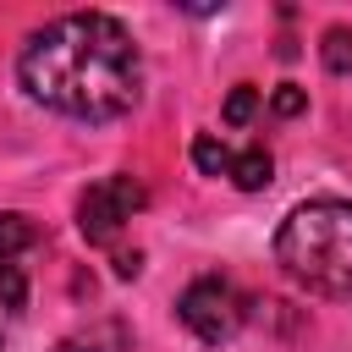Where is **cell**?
<instances>
[{
  "mask_svg": "<svg viewBox=\"0 0 352 352\" xmlns=\"http://www.w3.org/2000/svg\"><path fill=\"white\" fill-rule=\"evenodd\" d=\"M22 88L77 121H116L143 94V60L132 33L104 11H72L38 28L16 60Z\"/></svg>",
  "mask_w": 352,
  "mask_h": 352,
  "instance_id": "6da1fadb",
  "label": "cell"
},
{
  "mask_svg": "<svg viewBox=\"0 0 352 352\" xmlns=\"http://www.w3.org/2000/svg\"><path fill=\"white\" fill-rule=\"evenodd\" d=\"M275 258L302 292L352 297V204L314 198L292 209L286 226L275 231Z\"/></svg>",
  "mask_w": 352,
  "mask_h": 352,
  "instance_id": "7a4b0ae2",
  "label": "cell"
},
{
  "mask_svg": "<svg viewBox=\"0 0 352 352\" xmlns=\"http://www.w3.org/2000/svg\"><path fill=\"white\" fill-rule=\"evenodd\" d=\"M176 314H182V324H187L204 346H220V341H231V336L248 324V297H242L226 275H198V280L182 292Z\"/></svg>",
  "mask_w": 352,
  "mask_h": 352,
  "instance_id": "3957f363",
  "label": "cell"
},
{
  "mask_svg": "<svg viewBox=\"0 0 352 352\" xmlns=\"http://www.w3.org/2000/svg\"><path fill=\"white\" fill-rule=\"evenodd\" d=\"M143 204H148L143 182H132V176H104V182H94V187L77 198V231H82L88 242H116Z\"/></svg>",
  "mask_w": 352,
  "mask_h": 352,
  "instance_id": "277c9868",
  "label": "cell"
},
{
  "mask_svg": "<svg viewBox=\"0 0 352 352\" xmlns=\"http://www.w3.org/2000/svg\"><path fill=\"white\" fill-rule=\"evenodd\" d=\"M270 170H275V160H270V148L264 143H248V148H231V182L242 187V192H258V187H270Z\"/></svg>",
  "mask_w": 352,
  "mask_h": 352,
  "instance_id": "5b68a950",
  "label": "cell"
},
{
  "mask_svg": "<svg viewBox=\"0 0 352 352\" xmlns=\"http://www.w3.org/2000/svg\"><path fill=\"white\" fill-rule=\"evenodd\" d=\"M38 242V226L28 214H0V264H16V253H28Z\"/></svg>",
  "mask_w": 352,
  "mask_h": 352,
  "instance_id": "8992f818",
  "label": "cell"
},
{
  "mask_svg": "<svg viewBox=\"0 0 352 352\" xmlns=\"http://www.w3.org/2000/svg\"><path fill=\"white\" fill-rule=\"evenodd\" d=\"M192 165H198L204 176H226V170H231V148H226L214 132H198V138H192Z\"/></svg>",
  "mask_w": 352,
  "mask_h": 352,
  "instance_id": "52a82bcc",
  "label": "cell"
},
{
  "mask_svg": "<svg viewBox=\"0 0 352 352\" xmlns=\"http://www.w3.org/2000/svg\"><path fill=\"white\" fill-rule=\"evenodd\" d=\"M319 60H324L336 77H346V72H352V28H330L324 44H319Z\"/></svg>",
  "mask_w": 352,
  "mask_h": 352,
  "instance_id": "ba28073f",
  "label": "cell"
},
{
  "mask_svg": "<svg viewBox=\"0 0 352 352\" xmlns=\"http://www.w3.org/2000/svg\"><path fill=\"white\" fill-rule=\"evenodd\" d=\"M0 308L6 314L28 308V275H22V264H0Z\"/></svg>",
  "mask_w": 352,
  "mask_h": 352,
  "instance_id": "9c48e42d",
  "label": "cell"
},
{
  "mask_svg": "<svg viewBox=\"0 0 352 352\" xmlns=\"http://www.w3.org/2000/svg\"><path fill=\"white\" fill-rule=\"evenodd\" d=\"M253 110H258V88H248V82H242V88L226 99V121H231V126H242V121H253Z\"/></svg>",
  "mask_w": 352,
  "mask_h": 352,
  "instance_id": "30bf717a",
  "label": "cell"
},
{
  "mask_svg": "<svg viewBox=\"0 0 352 352\" xmlns=\"http://www.w3.org/2000/svg\"><path fill=\"white\" fill-rule=\"evenodd\" d=\"M302 104H308V94H302V88H292V82H280V88L270 94V110H275V116H297Z\"/></svg>",
  "mask_w": 352,
  "mask_h": 352,
  "instance_id": "8fae6325",
  "label": "cell"
}]
</instances>
